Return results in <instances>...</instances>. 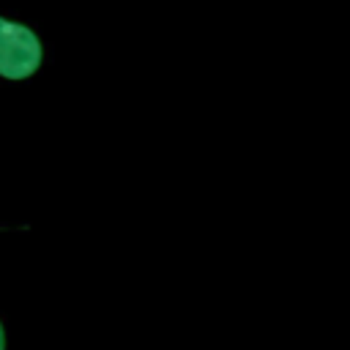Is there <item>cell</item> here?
<instances>
[{"label":"cell","instance_id":"2","mask_svg":"<svg viewBox=\"0 0 350 350\" xmlns=\"http://www.w3.org/2000/svg\"><path fill=\"white\" fill-rule=\"evenodd\" d=\"M0 350H5V328H3V320H0Z\"/></svg>","mask_w":350,"mask_h":350},{"label":"cell","instance_id":"1","mask_svg":"<svg viewBox=\"0 0 350 350\" xmlns=\"http://www.w3.org/2000/svg\"><path fill=\"white\" fill-rule=\"evenodd\" d=\"M41 57H44V49L38 36L25 25H16L0 16V77L25 79L36 74V68L41 66Z\"/></svg>","mask_w":350,"mask_h":350}]
</instances>
